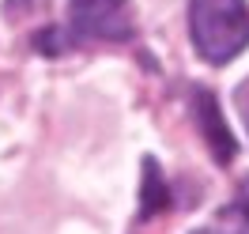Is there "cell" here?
<instances>
[{
  "mask_svg": "<svg viewBox=\"0 0 249 234\" xmlns=\"http://www.w3.org/2000/svg\"><path fill=\"white\" fill-rule=\"evenodd\" d=\"M72 27L87 38L128 42L132 38V8H128V0H72Z\"/></svg>",
  "mask_w": 249,
  "mask_h": 234,
  "instance_id": "7a4b0ae2",
  "label": "cell"
},
{
  "mask_svg": "<svg viewBox=\"0 0 249 234\" xmlns=\"http://www.w3.org/2000/svg\"><path fill=\"white\" fill-rule=\"evenodd\" d=\"M196 121H200V132H204V140H208V147H212L215 162L227 166V162L234 159V151H238V144H234L231 125L223 121V109H219V102H215L212 91L196 94Z\"/></svg>",
  "mask_w": 249,
  "mask_h": 234,
  "instance_id": "3957f363",
  "label": "cell"
},
{
  "mask_svg": "<svg viewBox=\"0 0 249 234\" xmlns=\"http://www.w3.org/2000/svg\"><path fill=\"white\" fill-rule=\"evenodd\" d=\"M193 46L208 64H227L249 46L246 0H189Z\"/></svg>",
  "mask_w": 249,
  "mask_h": 234,
  "instance_id": "6da1fadb",
  "label": "cell"
},
{
  "mask_svg": "<svg viewBox=\"0 0 249 234\" xmlns=\"http://www.w3.org/2000/svg\"><path fill=\"white\" fill-rule=\"evenodd\" d=\"M238 212H242L246 223H249V174L242 178V185H238Z\"/></svg>",
  "mask_w": 249,
  "mask_h": 234,
  "instance_id": "5b68a950",
  "label": "cell"
},
{
  "mask_svg": "<svg viewBox=\"0 0 249 234\" xmlns=\"http://www.w3.org/2000/svg\"><path fill=\"white\" fill-rule=\"evenodd\" d=\"M242 113H246V125H249V94L242 98Z\"/></svg>",
  "mask_w": 249,
  "mask_h": 234,
  "instance_id": "8992f818",
  "label": "cell"
},
{
  "mask_svg": "<svg viewBox=\"0 0 249 234\" xmlns=\"http://www.w3.org/2000/svg\"><path fill=\"white\" fill-rule=\"evenodd\" d=\"M204 234H215V231H204Z\"/></svg>",
  "mask_w": 249,
  "mask_h": 234,
  "instance_id": "52a82bcc",
  "label": "cell"
},
{
  "mask_svg": "<svg viewBox=\"0 0 249 234\" xmlns=\"http://www.w3.org/2000/svg\"><path fill=\"white\" fill-rule=\"evenodd\" d=\"M170 204V185L162 181L155 159H143V185H140V216L151 219Z\"/></svg>",
  "mask_w": 249,
  "mask_h": 234,
  "instance_id": "277c9868",
  "label": "cell"
}]
</instances>
